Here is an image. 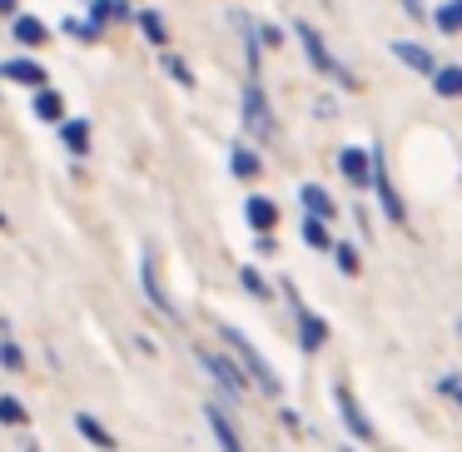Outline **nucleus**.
<instances>
[{"instance_id":"obj_1","label":"nucleus","mask_w":462,"mask_h":452,"mask_svg":"<svg viewBox=\"0 0 462 452\" xmlns=\"http://www.w3.org/2000/svg\"><path fill=\"white\" fill-rule=\"evenodd\" d=\"M214 333L224 338V353H229V358L244 368V378H249V388H254V392H263V398H283V378L273 373V363L249 343V333H239L234 323H224V318L214 323Z\"/></svg>"},{"instance_id":"obj_2","label":"nucleus","mask_w":462,"mask_h":452,"mask_svg":"<svg viewBox=\"0 0 462 452\" xmlns=\"http://www.w3.org/2000/svg\"><path fill=\"white\" fill-rule=\"evenodd\" d=\"M293 41L303 45V60L313 65V75H323V80H333L338 90H358V75L348 70V65L338 60V55L328 51V41L319 35V25H309V21H293Z\"/></svg>"},{"instance_id":"obj_3","label":"nucleus","mask_w":462,"mask_h":452,"mask_svg":"<svg viewBox=\"0 0 462 452\" xmlns=\"http://www.w3.org/2000/svg\"><path fill=\"white\" fill-rule=\"evenodd\" d=\"M279 293H283V299H289V313H293V333H299V348H303V353H319L323 343L333 338L328 318H323V313H313L309 303H303V293H299V283H293V279H279Z\"/></svg>"},{"instance_id":"obj_4","label":"nucleus","mask_w":462,"mask_h":452,"mask_svg":"<svg viewBox=\"0 0 462 452\" xmlns=\"http://www.w3.org/2000/svg\"><path fill=\"white\" fill-rule=\"evenodd\" d=\"M194 358L204 363V373H209L214 388H219L229 402H244V398H249V378H244V368L229 358V353L209 348V343H194Z\"/></svg>"},{"instance_id":"obj_5","label":"nucleus","mask_w":462,"mask_h":452,"mask_svg":"<svg viewBox=\"0 0 462 452\" xmlns=\"http://www.w3.org/2000/svg\"><path fill=\"white\" fill-rule=\"evenodd\" d=\"M239 120H244V130H249L254 144H273L279 120H273V105H269V95H263L259 80L244 85V95H239Z\"/></svg>"},{"instance_id":"obj_6","label":"nucleus","mask_w":462,"mask_h":452,"mask_svg":"<svg viewBox=\"0 0 462 452\" xmlns=\"http://www.w3.org/2000/svg\"><path fill=\"white\" fill-rule=\"evenodd\" d=\"M140 289H144V299L154 303V313H160V318L180 323V303L170 299V289H164V279H160V254H154V244L140 254Z\"/></svg>"},{"instance_id":"obj_7","label":"nucleus","mask_w":462,"mask_h":452,"mask_svg":"<svg viewBox=\"0 0 462 452\" xmlns=\"http://www.w3.org/2000/svg\"><path fill=\"white\" fill-rule=\"evenodd\" d=\"M373 150V184L368 189L378 194V204H383V214H388L398 229H408V204H402V194H398V184H393V174H388V160H383V150L378 144H368Z\"/></svg>"},{"instance_id":"obj_8","label":"nucleus","mask_w":462,"mask_h":452,"mask_svg":"<svg viewBox=\"0 0 462 452\" xmlns=\"http://www.w3.org/2000/svg\"><path fill=\"white\" fill-rule=\"evenodd\" d=\"M0 85H15V90H41V85H51V65H45L41 55L21 51V55H11V60H0Z\"/></svg>"},{"instance_id":"obj_9","label":"nucleus","mask_w":462,"mask_h":452,"mask_svg":"<svg viewBox=\"0 0 462 452\" xmlns=\"http://www.w3.org/2000/svg\"><path fill=\"white\" fill-rule=\"evenodd\" d=\"M333 408H338V418H343V428H348L353 442H378V428L368 422V412H363L358 398H353L348 383H333Z\"/></svg>"},{"instance_id":"obj_10","label":"nucleus","mask_w":462,"mask_h":452,"mask_svg":"<svg viewBox=\"0 0 462 452\" xmlns=\"http://www.w3.org/2000/svg\"><path fill=\"white\" fill-rule=\"evenodd\" d=\"M5 25H11V41L21 45V51H31V55H35V51H45V45H51V35H55L51 25H45L41 15H31V11H15Z\"/></svg>"},{"instance_id":"obj_11","label":"nucleus","mask_w":462,"mask_h":452,"mask_svg":"<svg viewBox=\"0 0 462 452\" xmlns=\"http://www.w3.org/2000/svg\"><path fill=\"white\" fill-rule=\"evenodd\" d=\"M204 422H209V438L219 442V452H244V432L239 422L229 418V408H219V402H204Z\"/></svg>"},{"instance_id":"obj_12","label":"nucleus","mask_w":462,"mask_h":452,"mask_svg":"<svg viewBox=\"0 0 462 452\" xmlns=\"http://www.w3.org/2000/svg\"><path fill=\"white\" fill-rule=\"evenodd\" d=\"M55 140L65 144V154H70V160H85V154L95 150V125L80 120V115H65V120L55 125Z\"/></svg>"},{"instance_id":"obj_13","label":"nucleus","mask_w":462,"mask_h":452,"mask_svg":"<svg viewBox=\"0 0 462 452\" xmlns=\"http://www.w3.org/2000/svg\"><path fill=\"white\" fill-rule=\"evenodd\" d=\"M338 174L353 184V189H368L373 184V150L368 144H343L338 150Z\"/></svg>"},{"instance_id":"obj_14","label":"nucleus","mask_w":462,"mask_h":452,"mask_svg":"<svg viewBox=\"0 0 462 452\" xmlns=\"http://www.w3.org/2000/svg\"><path fill=\"white\" fill-rule=\"evenodd\" d=\"M229 174H234L239 184H259V180H263V154H259V144H249V140L229 144Z\"/></svg>"},{"instance_id":"obj_15","label":"nucleus","mask_w":462,"mask_h":452,"mask_svg":"<svg viewBox=\"0 0 462 452\" xmlns=\"http://www.w3.org/2000/svg\"><path fill=\"white\" fill-rule=\"evenodd\" d=\"M85 21L100 25L110 35V25H130L134 21V5L130 0H85Z\"/></svg>"},{"instance_id":"obj_16","label":"nucleus","mask_w":462,"mask_h":452,"mask_svg":"<svg viewBox=\"0 0 462 452\" xmlns=\"http://www.w3.org/2000/svg\"><path fill=\"white\" fill-rule=\"evenodd\" d=\"M279 199H269V194H249V199H244V224H249L254 234H273L279 229Z\"/></svg>"},{"instance_id":"obj_17","label":"nucleus","mask_w":462,"mask_h":452,"mask_svg":"<svg viewBox=\"0 0 462 452\" xmlns=\"http://www.w3.org/2000/svg\"><path fill=\"white\" fill-rule=\"evenodd\" d=\"M134 31L144 35V41L154 45V51H170V41H174V31H170V21H164V11H154V5H140L134 11Z\"/></svg>"},{"instance_id":"obj_18","label":"nucleus","mask_w":462,"mask_h":452,"mask_svg":"<svg viewBox=\"0 0 462 452\" xmlns=\"http://www.w3.org/2000/svg\"><path fill=\"white\" fill-rule=\"evenodd\" d=\"M31 115H35L41 125H51V130H55V125H60L70 110H65V95L55 90V85H41V90H31Z\"/></svg>"},{"instance_id":"obj_19","label":"nucleus","mask_w":462,"mask_h":452,"mask_svg":"<svg viewBox=\"0 0 462 452\" xmlns=\"http://www.w3.org/2000/svg\"><path fill=\"white\" fill-rule=\"evenodd\" d=\"M393 60H402L412 75H422V80L438 70V55H432L428 45H418V41H393Z\"/></svg>"},{"instance_id":"obj_20","label":"nucleus","mask_w":462,"mask_h":452,"mask_svg":"<svg viewBox=\"0 0 462 452\" xmlns=\"http://www.w3.org/2000/svg\"><path fill=\"white\" fill-rule=\"evenodd\" d=\"M299 204H303V214H313V219H338V199H333L323 184H299Z\"/></svg>"},{"instance_id":"obj_21","label":"nucleus","mask_w":462,"mask_h":452,"mask_svg":"<svg viewBox=\"0 0 462 452\" xmlns=\"http://www.w3.org/2000/svg\"><path fill=\"white\" fill-rule=\"evenodd\" d=\"M75 432H80V438L90 442L95 452H115V447H120V442H115V432L105 428V422L95 418V412H75Z\"/></svg>"},{"instance_id":"obj_22","label":"nucleus","mask_w":462,"mask_h":452,"mask_svg":"<svg viewBox=\"0 0 462 452\" xmlns=\"http://www.w3.org/2000/svg\"><path fill=\"white\" fill-rule=\"evenodd\" d=\"M428 80H432V95H438V100H462V65L438 60V70H432Z\"/></svg>"},{"instance_id":"obj_23","label":"nucleus","mask_w":462,"mask_h":452,"mask_svg":"<svg viewBox=\"0 0 462 452\" xmlns=\"http://www.w3.org/2000/svg\"><path fill=\"white\" fill-rule=\"evenodd\" d=\"M0 368H5V373H25V348L15 343L11 318H0Z\"/></svg>"},{"instance_id":"obj_24","label":"nucleus","mask_w":462,"mask_h":452,"mask_svg":"<svg viewBox=\"0 0 462 452\" xmlns=\"http://www.w3.org/2000/svg\"><path fill=\"white\" fill-rule=\"evenodd\" d=\"M299 239L309 244L313 254H328V249H333V229H328V219H313V214H303V219H299Z\"/></svg>"},{"instance_id":"obj_25","label":"nucleus","mask_w":462,"mask_h":452,"mask_svg":"<svg viewBox=\"0 0 462 452\" xmlns=\"http://www.w3.org/2000/svg\"><path fill=\"white\" fill-rule=\"evenodd\" d=\"M55 31H60V35H70L75 45H105V31H100V25H90L85 15H65V21L55 25Z\"/></svg>"},{"instance_id":"obj_26","label":"nucleus","mask_w":462,"mask_h":452,"mask_svg":"<svg viewBox=\"0 0 462 452\" xmlns=\"http://www.w3.org/2000/svg\"><path fill=\"white\" fill-rule=\"evenodd\" d=\"M160 70L170 75L180 90H194V85H199V75L189 70V60H184V55H174V51H160Z\"/></svg>"},{"instance_id":"obj_27","label":"nucleus","mask_w":462,"mask_h":452,"mask_svg":"<svg viewBox=\"0 0 462 452\" xmlns=\"http://www.w3.org/2000/svg\"><path fill=\"white\" fill-rule=\"evenodd\" d=\"M333 263H338V273H343V279H358V273H363V254L358 249H353V244L348 239H333Z\"/></svg>"},{"instance_id":"obj_28","label":"nucleus","mask_w":462,"mask_h":452,"mask_svg":"<svg viewBox=\"0 0 462 452\" xmlns=\"http://www.w3.org/2000/svg\"><path fill=\"white\" fill-rule=\"evenodd\" d=\"M0 428H31V408L15 392H0Z\"/></svg>"},{"instance_id":"obj_29","label":"nucleus","mask_w":462,"mask_h":452,"mask_svg":"<svg viewBox=\"0 0 462 452\" xmlns=\"http://www.w3.org/2000/svg\"><path fill=\"white\" fill-rule=\"evenodd\" d=\"M239 283H244V293H254L259 303H273V283L263 279V273L254 269V263H239Z\"/></svg>"},{"instance_id":"obj_30","label":"nucleus","mask_w":462,"mask_h":452,"mask_svg":"<svg viewBox=\"0 0 462 452\" xmlns=\"http://www.w3.org/2000/svg\"><path fill=\"white\" fill-rule=\"evenodd\" d=\"M432 25L442 35H462V0H442L438 11H432Z\"/></svg>"},{"instance_id":"obj_31","label":"nucleus","mask_w":462,"mask_h":452,"mask_svg":"<svg viewBox=\"0 0 462 452\" xmlns=\"http://www.w3.org/2000/svg\"><path fill=\"white\" fill-rule=\"evenodd\" d=\"M254 35H259L263 55H269V51H279V45H283V31H279L273 21H254Z\"/></svg>"},{"instance_id":"obj_32","label":"nucleus","mask_w":462,"mask_h":452,"mask_svg":"<svg viewBox=\"0 0 462 452\" xmlns=\"http://www.w3.org/2000/svg\"><path fill=\"white\" fill-rule=\"evenodd\" d=\"M438 392H442L448 402H457V408H462V373H442V378H438Z\"/></svg>"},{"instance_id":"obj_33","label":"nucleus","mask_w":462,"mask_h":452,"mask_svg":"<svg viewBox=\"0 0 462 452\" xmlns=\"http://www.w3.org/2000/svg\"><path fill=\"white\" fill-rule=\"evenodd\" d=\"M279 422H283V432H293V438H303V418L293 408H279Z\"/></svg>"},{"instance_id":"obj_34","label":"nucleus","mask_w":462,"mask_h":452,"mask_svg":"<svg viewBox=\"0 0 462 452\" xmlns=\"http://www.w3.org/2000/svg\"><path fill=\"white\" fill-rule=\"evenodd\" d=\"M254 249H259V254H279V234H254Z\"/></svg>"},{"instance_id":"obj_35","label":"nucleus","mask_w":462,"mask_h":452,"mask_svg":"<svg viewBox=\"0 0 462 452\" xmlns=\"http://www.w3.org/2000/svg\"><path fill=\"white\" fill-rule=\"evenodd\" d=\"M402 11H408L412 21H422V15H428V5H422V0H402Z\"/></svg>"},{"instance_id":"obj_36","label":"nucleus","mask_w":462,"mask_h":452,"mask_svg":"<svg viewBox=\"0 0 462 452\" xmlns=\"http://www.w3.org/2000/svg\"><path fill=\"white\" fill-rule=\"evenodd\" d=\"M15 11H21V0H0V21H11Z\"/></svg>"},{"instance_id":"obj_37","label":"nucleus","mask_w":462,"mask_h":452,"mask_svg":"<svg viewBox=\"0 0 462 452\" xmlns=\"http://www.w3.org/2000/svg\"><path fill=\"white\" fill-rule=\"evenodd\" d=\"M25 452H41V442H35V438H25Z\"/></svg>"},{"instance_id":"obj_38","label":"nucleus","mask_w":462,"mask_h":452,"mask_svg":"<svg viewBox=\"0 0 462 452\" xmlns=\"http://www.w3.org/2000/svg\"><path fill=\"white\" fill-rule=\"evenodd\" d=\"M5 229H11V219H5V209H0V234H5Z\"/></svg>"},{"instance_id":"obj_39","label":"nucleus","mask_w":462,"mask_h":452,"mask_svg":"<svg viewBox=\"0 0 462 452\" xmlns=\"http://www.w3.org/2000/svg\"><path fill=\"white\" fill-rule=\"evenodd\" d=\"M457 328H462V318H457Z\"/></svg>"},{"instance_id":"obj_40","label":"nucleus","mask_w":462,"mask_h":452,"mask_svg":"<svg viewBox=\"0 0 462 452\" xmlns=\"http://www.w3.org/2000/svg\"><path fill=\"white\" fill-rule=\"evenodd\" d=\"M343 452H353V447H343Z\"/></svg>"},{"instance_id":"obj_41","label":"nucleus","mask_w":462,"mask_h":452,"mask_svg":"<svg viewBox=\"0 0 462 452\" xmlns=\"http://www.w3.org/2000/svg\"><path fill=\"white\" fill-rule=\"evenodd\" d=\"M328 5H333V0H328Z\"/></svg>"}]
</instances>
